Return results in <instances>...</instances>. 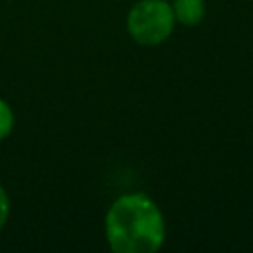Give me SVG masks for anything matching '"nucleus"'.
Listing matches in <instances>:
<instances>
[{
  "mask_svg": "<svg viewBox=\"0 0 253 253\" xmlns=\"http://www.w3.org/2000/svg\"><path fill=\"white\" fill-rule=\"evenodd\" d=\"M176 24L198 26L206 18V0H170Z\"/></svg>",
  "mask_w": 253,
  "mask_h": 253,
  "instance_id": "7ed1b4c3",
  "label": "nucleus"
},
{
  "mask_svg": "<svg viewBox=\"0 0 253 253\" xmlns=\"http://www.w3.org/2000/svg\"><path fill=\"white\" fill-rule=\"evenodd\" d=\"M8 219H10V196H8V190L0 184V231L4 229Z\"/></svg>",
  "mask_w": 253,
  "mask_h": 253,
  "instance_id": "39448f33",
  "label": "nucleus"
},
{
  "mask_svg": "<svg viewBox=\"0 0 253 253\" xmlns=\"http://www.w3.org/2000/svg\"><path fill=\"white\" fill-rule=\"evenodd\" d=\"M176 28L170 0H138L126 14L128 36L144 47L164 43Z\"/></svg>",
  "mask_w": 253,
  "mask_h": 253,
  "instance_id": "f03ea898",
  "label": "nucleus"
},
{
  "mask_svg": "<svg viewBox=\"0 0 253 253\" xmlns=\"http://www.w3.org/2000/svg\"><path fill=\"white\" fill-rule=\"evenodd\" d=\"M14 123H16V117H14L12 105L0 97V142L12 134Z\"/></svg>",
  "mask_w": 253,
  "mask_h": 253,
  "instance_id": "20e7f679",
  "label": "nucleus"
},
{
  "mask_svg": "<svg viewBox=\"0 0 253 253\" xmlns=\"http://www.w3.org/2000/svg\"><path fill=\"white\" fill-rule=\"evenodd\" d=\"M113 253H156L166 241V217L144 192H126L111 202L103 221Z\"/></svg>",
  "mask_w": 253,
  "mask_h": 253,
  "instance_id": "f257e3e1",
  "label": "nucleus"
}]
</instances>
